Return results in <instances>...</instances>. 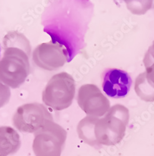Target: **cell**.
<instances>
[{
	"instance_id": "6da1fadb",
	"label": "cell",
	"mask_w": 154,
	"mask_h": 156,
	"mask_svg": "<svg viewBox=\"0 0 154 156\" xmlns=\"http://www.w3.org/2000/svg\"><path fill=\"white\" fill-rule=\"evenodd\" d=\"M94 13L91 0H51L41 15L43 31L64 51L68 62L86 46V34Z\"/></svg>"
},
{
	"instance_id": "7a4b0ae2",
	"label": "cell",
	"mask_w": 154,
	"mask_h": 156,
	"mask_svg": "<svg viewBox=\"0 0 154 156\" xmlns=\"http://www.w3.org/2000/svg\"><path fill=\"white\" fill-rule=\"evenodd\" d=\"M129 111L122 105L111 107L104 118L87 116L77 127L79 138L96 149L119 144L124 137L129 121Z\"/></svg>"
},
{
	"instance_id": "3957f363",
	"label": "cell",
	"mask_w": 154,
	"mask_h": 156,
	"mask_svg": "<svg viewBox=\"0 0 154 156\" xmlns=\"http://www.w3.org/2000/svg\"><path fill=\"white\" fill-rule=\"evenodd\" d=\"M4 49L0 60V81L12 89L19 88L30 74V56L18 48L6 47Z\"/></svg>"
},
{
	"instance_id": "277c9868",
	"label": "cell",
	"mask_w": 154,
	"mask_h": 156,
	"mask_svg": "<svg viewBox=\"0 0 154 156\" xmlns=\"http://www.w3.org/2000/svg\"><path fill=\"white\" fill-rule=\"evenodd\" d=\"M75 94V83L73 77L62 72L54 75L46 84L42 93L44 105L54 111L68 108Z\"/></svg>"
},
{
	"instance_id": "5b68a950",
	"label": "cell",
	"mask_w": 154,
	"mask_h": 156,
	"mask_svg": "<svg viewBox=\"0 0 154 156\" xmlns=\"http://www.w3.org/2000/svg\"><path fill=\"white\" fill-rule=\"evenodd\" d=\"M67 135L61 126L49 122L34 133L33 150L35 156H61Z\"/></svg>"
},
{
	"instance_id": "8992f818",
	"label": "cell",
	"mask_w": 154,
	"mask_h": 156,
	"mask_svg": "<svg viewBox=\"0 0 154 156\" xmlns=\"http://www.w3.org/2000/svg\"><path fill=\"white\" fill-rule=\"evenodd\" d=\"M54 121L47 108L37 102L20 106L12 117L13 126L23 133H35L47 123Z\"/></svg>"
},
{
	"instance_id": "52a82bcc",
	"label": "cell",
	"mask_w": 154,
	"mask_h": 156,
	"mask_svg": "<svg viewBox=\"0 0 154 156\" xmlns=\"http://www.w3.org/2000/svg\"><path fill=\"white\" fill-rule=\"evenodd\" d=\"M80 108L88 115L100 118L106 115L110 108L109 100L95 84L81 86L77 95Z\"/></svg>"
},
{
	"instance_id": "ba28073f",
	"label": "cell",
	"mask_w": 154,
	"mask_h": 156,
	"mask_svg": "<svg viewBox=\"0 0 154 156\" xmlns=\"http://www.w3.org/2000/svg\"><path fill=\"white\" fill-rule=\"evenodd\" d=\"M101 78L102 89L111 98H124L130 92L132 80L125 71L117 68H107L102 72Z\"/></svg>"
},
{
	"instance_id": "9c48e42d",
	"label": "cell",
	"mask_w": 154,
	"mask_h": 156,
	"mask_svg": "<svg viewBox=\"0 0 154 156\" xmlns=\"http://www.w3.org/2000/svg\"><path fill=\"white\" fill-rule=\"evenodd\" d=\"M32 59L37 67L49 71L58 70L68 62L63 49L52 42L36 47L33 51Z\"/></svg>"
},
{
	"instance_id": "30bf717a",
	"label": "cell",
	"mask_w": 154,
	"mask_h": 156,
	"mask_svg": "<svg viewBox=\"0 0 154 156\" xmlns=\"http://www.w3.org/2000/svg\"><path fill=\"white\" fill-rule=\"evenodd\" d=\"M21 145L20 136L9 126L0 127V156H9L16 153Z\"/></svg>"
},
{
	"instance_id": "8fae6325",
	"label": "cell",
	"mask_w": 154,
	"mask_h": 156,
	"mask_svg": "<svg viewBox=\"0 0 154 156\" xmlns=\"http://www.w3.org/2000/svg\"><path fill=\"white\" fill-rule=\"evenodd\" d=\"M134 88L136 94L141 99L145 102H154V88L148 81L145 72L137 77Z\"/></svg>"
},
{
	"instance_id": "7c38bea8",
	"label": "cell",
	"mask_w": 154,
	"mask_h": 156,
	"mask_svg": "<svg viewBox=\"0 0 154 156\" xmlns=\"http://www.w3.org/2000/svg\"><path fill=\"white\" fill-rule=\"evenodd\" d=\"M4 48L15 47L21 49L26 53L29 56L31 55V45L26 36L16 31L9 32L3 39Z\"/></svg>"
},
{
	"instance_id": "4fadbf2b",
	"label": "cell",
	"mask_w": 154,
	"mask_h": 156,
	"mask_svg": "<svg viewBox=\"0 0 154 156\" xmlns=\"http://www.w3.org/2000/svg\"><path fill=\"white\" fill-rule=\"evenodd\" d=\"M127 8L135 15H143L154 7V0H124Z\"/></svg>"
},
{
	"instance_id": "5bb4252c",
	"label": "cell",
	"mask_w": 154,
	"mask_h": 156,
	"mask_svg": "<svg viewBox=\"0 0 154 156\" xmlns=\"http://www.w3.org/2000/svg\"><path fill=\"white\" fill-rule=\"evenodd\" d=\"M11 98L9 87L0 81V108L4 107L9 102Z\"/></svg>"
},
{
	"instance_id": "9a60e30c",
	"label": "cell",
	"mask_w": 154,
	"mask_h": 156,
	"mask_svg": "<svg viewBox=\"0 0 154 156\" xmlns=\"http://www.w3.org/2000/svg\"><path fill=\"white\" fill-rule=\"evenodd\" d=\"M145 69L149 68L154 63V41L149 48L143 60Z\"/></svg>"
},
{
	"instance_id": "2e32d148",
	"label": "cell",
	"mask_w": 154,
	"mask_h": 156,
	"mask_svg": "<svg viewBox=\"0 0 154 156\" xmlns=\"http://www.w3.org/2000/svg\"><path fill=\"white\" fill-rule=\"evenodd\" d=\"M145 73L148 81L154 88V63L149 68L146 69Z\"/></svg>"
},
{
	"instance_id": "e0dca14e",
	"label": "cell",
	"mask_w": 154,
	"mask_h": 156,
	"mask_svg": "<svg viewBox=\"0 0 154 156\" xmlns=\"http://www.w3.org/2000/svg\"><path fill=\"white\" fill-rule=\"evenodd\" d=\"M0 55H1V47H0Z\"/></svg>"
},
{
	"instance_id": "ac0fdd59",
	"label": "cell",
	"mask_w": 154,
	"mask_h": 156,
	"mask_svg": "<svg viewBox=\"0 0 154 156\" xmlns=\"http://www.w3.org/2000/svg\"><path fill=\"white\" fill-rule=\"evenodd\" d=\"M153 9H154V7H153Z\"/></svg>"
}]
</instances>
